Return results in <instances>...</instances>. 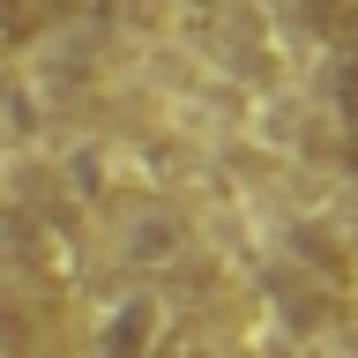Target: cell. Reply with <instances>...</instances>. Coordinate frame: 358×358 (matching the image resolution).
<instances>
[{
    "label": "cell",
    "instance_id": "1",
    "mask_svg": "<svg viewBox=\"0 0 358 358\" xmlns=\"http://www.w3.org/2000/svg\"><path fill=\"white\" fill-rule=\"evenodd\" d=\"M75 15V0H0V60L8 52H30L45 30H60Z\"/></svg>",
    "mask_w": 358,
    "mask_h": 358
},
{
    "label": "cell",
    "instance_id": "2",
    "mask_svg": "<svg viewBox=\"0 0 358 358\" xmlns=\"http://www.w3.org/2000/svg\"><path fill=\"white\" fill-rule=\"evenodd\" d=\"M291 8H299L306 30H321L336 52H358V0H291Z\"/></svg>",
    "mask_w": 358,
    "mask_h": 358
},
{
    "label": "cell",
    "instance_id": "3",
    "mask_svg": "<svg viewBox=\"0 0 358 358\" xmlns=\"http://www.w3.org/2000/svg\"><path fill=\"white\" fill-rule=\"evenodd\" d=\"M187 8H209V0H187Z\"/></svg>",
    "mask_w": 358,
    "mask_h": 358
}]
</instances>
